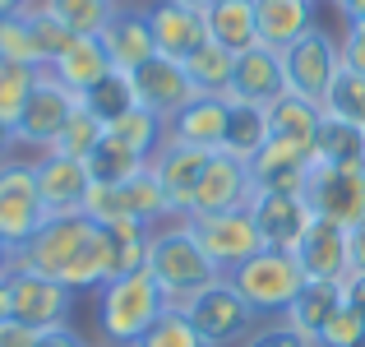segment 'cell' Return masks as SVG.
I'll use <instances>...</instances> for the list:
<instances>
[{"mask_svg": "<svg viewBox=\"0 0 365 347\" xmlns=\"http://www.w3.org/2000/svg\"><path fill=\"white\" fill-rule=\"evenodd\" d=\"M338 70H342V46H338V37L324 33L319 24H314L301 42H292L282 51L287 93H296V98H305V102H319V107H324V98H329Z\"/></svg>", "mask_w": 365, "mask_h": 347, "instance_id": "obj_6", "label": "cell"}, {"mask_svg": "<svg viewBox=\"0 0 365 347\" xmlns=\"http://www.w3.org/2000/svg\"><path fill=\"white\" fill-rule=\"evenodd\" d=\"M134 347H204V338L195 333V324H190V315L180 311V306H167L162 320L153 324Z\"/></svg>", "mask_w": 365, "mask_h": 347, "instance_id": "obj_40", "label": "cell"}, {"mask_svg": "<svg viewBox=\"0 0 365 347\" xmlns=\"http://www.w3.org/2000/svg\"><path fill=\"white\" fill-rule=\"evenodd\" d=\"M310 5H314V0H310Z\"/></svg>", "mask_w": 365, "mask_h": 347, "instance_id": "obj_56", "label": "cell"}, {"mask_svg": "<svg viewBox=\"0 0 365 347\" xmlns=\"http://www.w3.org/2000/svg\"><path fill=\"white\" fill-rule=\"evenodd\" d=\"M347 28H351V33H365V14H356V19H351Z\"/></svg>", "mask_w": 365, "mask_h": 347, "instance_id": "obj_55", "label": "cell"}, {"mask_svg": "<svg viewBox=\"0 0 365 347\" xmlns=\"http://www.w3.org/2000/svg\"><path fill=\"white\" fill-rule=\"evenodd\" d=\"M250 218L259 227L264 250H296L301 236L314 227V208L305 204V195H282V190H255L250 199Z\"/></svg>", "mask_w": 365, "mask_h": 347, "instance_id": "obj_13", "label": "cell"}, {"mask_svg": "<svg viewBox=\"0 0 365 347\" xmlns=\"http://www.w3.org/2000/svg\"><path fill=\"white\" fill-rule=\"evenodd\" d=\"M14 268H33L70 292H88L111 278L107 264V236L88 213H51L33 241L14 255Z\"/></svg>", "mask_w": 365, "mask_h": 347, "instance_id": "obj_1", "label": "cell"}, {"mask_svg": "<svg viewBox=\"0 0 365 347\" xmlns=\"http://www.w3.org/2000/svg\"><path fill=\"white\" fill-rule=\"evenodd\" d=\"M222 134H227V98H213V93L190 98L185 107L167 121V139L190 144V149H204V153L222 149Z\"/></svg>", "mask_w": 365, "mask_h": 347, "instance_id": "obj_22", "label": "cell"}, {"mask_svg": "<svg viewBox=\"0 0 365 347\" xmlns=\"http://www.w3.org/2000/svg\"><path fill=\"white\" fill-rule=\"evenodd\" d=\"M46 223V208H42V195H37V171L33 162H0V236H5V246L24 250L28 241L42 231Z\"/></svg>", "mask_w": 365, "mask_h": 347, "instance_id": "obj_8", "label": "cell"}, {"mask_svg": "<svg viewBox=\"0 0 365 347\" xmlns=\"http://www.w3.org/2000/svg\"><path fill=\"white\" fill-rule=\"evenodd\" d=\"M250 199H255V171H250V162H241V158H232V153L217 149V153H208V167H204V176H199L190 218L245 208Z\"/></svg>", "mask_w": 365, "mask_h": 347, "instance_id": "obj_14", "label": "cell"}, {"mask_svg": "<svg viewBox=\"0 0 365 347\" xmlns=\"http://www.w3.org/2000/svg\"><path fill=\"white\" fill-rule=\"evenodd\" d=\"M310 167H314V144L282 139V134H268V144L259 149V158L250 162L255 190H282V195H305Z\"/></svg>", "mask_w": 365, "mask_h": 347, "instance_id": "obj_16", "label": "cell"}, {"mask_svg": "<svg viewBox=\"0 0 365 347\" xmlns=\"http://www.w3.org/2000/svg\"><path fill=\"white\" fill-rule=\"evenodd\" d=\"M0 56L42 70V56H37V37H33V24H28V9H24V14H5V19H0Z\"/></svg>", "mask_w": 365, "mask_h": 347, "instance_id": "obj_41", "label": "cell"}, {"mask_svg": "<svg viewBox=\"0 0 365 347\" xmlns=\"http://www.w3.org/2000/svg\"><path fill=\"white\" fill-rule=\"evenodd\" d=\"M333 5H338L342 14H347V24H351L356 14H365V0H333Z\"/></svg>", "mask_w": 365, "mask_h": 347, "instance_id": "obj_52", "label": "cell"}, {"mask_svg": "<svg viewBox=\"0 0 365 347\" xmlns=\"http://www.w3.org/2000/svg\"><path fill=\"white\" fill-rule=\"evenodd\" d=\"M292 255H296V264H301V273L310 278V283H342V278L351 273L347 231L324 223V218H314V227L301 236V246H296Z\"/></svg>", "mask_w": 365, "mask_h": 347, "instance_id": "obj_19", "label": "cell"}, {"mask_svg": "<svg viewBox=\"0 0 365 347\" xmlns=\"http://www.w3.org/2000/svg\"><path fill=\"white\" fill-rule=\"evenodd\" d=\"M19 149V139H14V125L0 116V162H9V153Z\"/></svg>", "mask_w": 365, "mask_h": 347, "instance_id": "obj_50", "label": "cell"}, {"mask_svg": "<svg viewBox=\"0 0 365 347\" xmlns=\"http://www.w3.org/2000/svg\"><path fill=\"white\" fill-rule=\"evenodd\" d=\"M148 268H153V278L162 283V292L171 296V306H185L195 292H204L208 283L222 278V273H217V264L204 255V246L195 241V231H190L185 218L171 223V227H153Z\"/></svg>", "mask_w": 365, "mask_h": 347, "instance_id": "obj_3", "label": "cell"}, {"mask_svg": "<svg viewBox=\"0 0 365 347\" xmlns=\"http://www.w3.org/2000/svg\"><path fill=\"white\" fill-rule=\"evenodd\" d=\"M305 204L314 218L351 231L365 223V167H324L314 162L310 181H305Z\"/></svg>", "mask_w": 365, "mask_h": 347, "instance_id": "obj_10", "label": "cell"}, {"mask_svg": "<svg viewBox=\"0 0 365 347\" xmlns=\"http://www.w3.org/2000/svg\"><path fill=\"white\" fill-rule=\"evenodd\" d=\"M314 347H365V320L351 311V306H342V311L319 329Z\"/></svg>", "mask_w": 365, "mask_h": 347, "instance_id": "obj_43", "label": "cell"}, {"mask_svg": "<svg viewBox=\"0 0 365 347\" xmlns=\"http://www.w3.org/2000/svg\"><path fill=\"white\" fill-rule=\"evenodd\" d=\"M180 311L190 315L195 333L204 338V347H241L250 333L259 329V315L245 306V296L236 292L227 278L208 283L204 292H195Z\"/></svg>", "mask_w": 365, "mask_h": 347, "instance_id": "obj_5", "label": "cell"}, {"mask_svg": "<svg viewBox=\"0 0 365 347\" xmlns=\"http://www.w3.org/2000/svg\"><path fill=\"white\" fill-rule=\"evenodd\" d=\"M130 84H134L139 107H148L153 116H162V121H171L190 98H199V89L190 84L185 65L171 61V56H153V61H143L139 70H130Z\"/></svg>", "mask_w": 365, "mask_h": 347, "instance_id": "obj_17", "label": "cell"}, {"mask_svg": "<svg viewBox=\"0 0 365 347\" xmlns=\"http://www.w3.org/2000/svg\"><path fill=\"white\" fill-rule=\"evenodd\" d=\"M107 139L120 144V149H130V153H139V158H153V153L162 149V139H167V121L153 116L148 107H134V111H125L120 121L107 125Z\"/></svg>", "mask_w": 365, "mask_h": 347, "instance_id": "obj_34", "label": "cell"}, {"mask_svg": "<svg viewBox=\"0 0 365 347\" xmlns=\"http://www.w3.org/2000/svg\"><path fill=\"white\" fill-rule=\"evenodd\" d=\"M167 306H171V296L162 292L153 268L143 264L134 273H120V278L98 287V329L111 347H134L162 320Z\"/></svg>", "mask_w": 365, "mask_h": 347, "instance_id": "obj_2", "label": "cell"}, {"mask_svg": "<svg viewBox=\"0 0 365 347\" xmlns=\"http://www.w3.org/2000/svg\"><path fill=\"white\" fill-rule=\"evenodd\" d=\"M33 171H37V195H42L46 218L51 213H83V199L93 190L88 162L61 158V153H42L33 162Z\"/></svg>", "mask_w": 365, "mask_h": 347, "instance_id": "obj_18", "label": "cell"}, {"mask_svg": "<svg viewBox=\"0 0 365 347\" xmlns=\"http://www.w3.org/2000/svg\"><path fill=\"white\" fill-rule=\"evenodd\" d=\"M319 125H324V107H319V102H305V98H296V93H277V98L268 102V130L282 134V139L314 144Z\"/></svg>", "mask_w": 365, "mask_h": 347, "instance_id": "obj_30", "label": "cell"}, {"mask_svg": "<svg viewBox=\"0 0 365 347\" xmlns=\"http://www.w3.org/2000/svg\"><path fill=\"white\" fill-rule=\"evenodd\" d=\"M28 24H33V37H37V56H42V70H51L61 61V51L74 42V33L65 24H56L42 5H28Z\"/></svg>", "mask_w": 365, "mask_h": 347, "instance_id": "obj_42", "label": "cell"}, {"mask_svg": "<svg viewBox=\"0 0 365 347\" xmlns=\"http://www.w3.org/2000/svg\"><path fill=\"white\" fill-rule=\"evenodd\" d=\"M180 5H190V9H199V14H208V9H213L217 0H180Z\"/></svg>", "mask_w": 365, "mask_h": 347, "instance_id": "obj_54", "label": "cell"}, {"mask_svg": "<svg viewBox=\"0 0 365 347\" xmlns=\"http://www.w3.org/2000/svg\"><path fill=\"white\" fill-rule=\"evenodd\" d=\"M241 347H314V343H310V338H301L296 329H287V324L277 320V324H264V329H255Z\"/></svg>", "mask_w": 365, "mask_h": 347, "instance_id": "obj_44", "label": "cell"}, {"mask_svg": "<svg viewBox=\"0 0 365 347\" xmlns=\"http://www.w3.org/2000/svg\"><path fill=\"white\" fill-rule=\"evenodd\" d=\"M347 259H351V273H365V223L347 231Z\"/></svg>", "mask_w": 365, "mask_h": 347, "instance_id": "obj_49", "label": "cell"}, {"mask_svg": "<svg viewBox=\"0 0 365 347\" xmlns=\"http://www.w3.org/2000/svg\"><path fill=\"white\" fill-rule=\"evenodd\" d=\"M0 273H14V250L5 246V236H0Z\"/></svg>", "mask_w": 365, "mask_h": 347, "instance_id": "obj_53", "label": "cell"}, {"mask_svg": "<svg viewBox=\"0 0 365 347\" xmlns=\"http://www.w3.org/2000/svg\"><path fill=\"white\" fill-rule=\"evenodd\" d=\"M74 315V292L65 283L33 268H14L9 273V320L28 324V329H61Z\"/></svg>", "mask_w": 365, "mask_h": 347, "instance_id": "obj_11", "label": "cell"}, {"mask_svg": "<svg viewBox=\"0 0 365 347\" xmlns=\"http://www.w3.org/2000/svg\"><path fill=\"white\" fill-rule=\"evenodd\" d=\"M190 231H195V241L204 246V255L217 264V273H232V268H241L250 255H259L264 250V241H259V227L255 218H250V208H227V213H204V218H185Z\"/></svg>", "mask_w": 365, "mask_h": 347, "instance_id": "obj_12", "label": "cell"}, {"mask_svg": "<svg viewBox=\"0 0 365 347\" xmlns=\"http://www.w3.org/2000/svg\"><path fill=\"white\" fill-rule=\"evenodd\" d=\"M227 283L245 296V306L259 315V320H282L310 278L301 273V264H296L292 250H259V255H250L241 268L227 273Z\"/></svg>", "mask_w": 365, "mask_h": 347, "instance_id": "obj_4", "label": "cell"}, {"mask_svg": "<svg viewBox=\"0 0 365 347\" xmlns=\"http://www.w3.org/2000/svg\"><path fill=\"white\" fill-rule=\"evenodd\" d=\"M83 107H88L93 116H98L102 125H111V121H120L125 111H134V107H139V98H134V84H130V74L111 70L107 79H98L88 93H83Z\"/></svg>", "mask_w": 365, "mask_h": 347, "instance_id": "obj_35", "label": "cell"}, {"mask_svg": "<svg viewBox=\"0 0 365 347\" xmlns=\"http://www.w3.org/2000/svg\"><path fill=\"white\" fill-rule=\"evenodd\" d=\"M83 213L98 227H107V223L153 227L158 218H176L171 204H167V195H162V186L153 181V171H139L134 181H120V186H98V181H93L88 199H83Z\"/></svg>", "mask_w": 365, "mask_h": 347, "instance_id": "obj_7", "label": "cell"}, {"mask_svg": "<svg viewBox=\"0 0 365 347\" xmlns=\"http://www.w3.org/2000/svg\"><path fill=\"white\" fill-rule=\"evenodd\" d=\"M342 65L365 74V33H351L347 28V37H342Z\"/></svg>", "mask_w": 365, "mask_h": 347, "instance_id": "obj_46", "label": "cell"}, {"mask_svg": "<svg viewBox=\"0 0 365 347\" xmlns=\"http://www.w3.org/2000/svg\"><path fill=\"white\" fill-rule=\"evenodd\" d=\"M102 139H107V125H102L98 116L83 107V98H79V107L70 111V121H65V130H61V139H56L51 153H61V158H74V162H88L93 149H98Z\"/></svg>", "mask_w": 365, "mask_h": 347, "instance_id": "obj_36", "label": "cell"}, {"mask_svg": "<svg viewBox=\"0 0 365 347\" xmlns=\"http://www.w3.org/2000/svg\"><path fill=\"white\" fill-rule=\"evenodd\" d=\"M0 347H37V329H28L19 320H5L0 324Z\"/></svg>", "mask_w": 365, "mask_h": 347, "instance_id": "obj_45", "label": "cell"}, {"mask_svg": "<svg viewBox=\"0 0 365 347\" xmlns=\"http://www.w3.org/2000/svg\"><path fill=\"white\" fill-rule=\"evenodd\" d=\"M268 107H255V102H227V134H222V153L241 162H255L259 149L268 144Z\"/></svg>", "mask_w": 365, "mask_h": 347, "instance_id": "obj_28", "label": "cell"}, {"mask_svg": "<svg viewBox=\"0 0 365 347\" xmlns=\"http://www.w3.org/2000/svg\"><path fill=\"white\" fill-rule=\"evenodd\" d=\"M33 5H42L46 14L56 19V24H65L74 37H102V28L111 24V14H116V0H33Z\"/></svg>", "mask_w": 365, "mask_h": 347, "instance_id": "obj_33", "label": "cell"}, {"mask_svg": "<svg viewBox=\"0 0 365 347\" xmlns=\"http://www.w3.org/2000/svg\"><path fill=\"white\" fill-rule=\"evenodd\" d=\"M74 107H79V93H70V89H65V84L56 79L51 70H42L37 89L28 93L24 111H19V121H14V139H19V149L51 153Z\"/></svg>", "mask_w": 365, "mask_h": 347, "instance_id": "obj_9", "label": "cell"}, {"mask_svg": "<svg viewBox=\"0 0 365 347\" xmlns=\"http://www.w3.org/2000/svg\"><path fill=\"white\" fill-rule=\"evenodd\" d=\"M180 65H185L190 84H195L199 93H213V98H227V89H232V70H236V56L227 51V46H217V42H204V46H195V51H190Z\"/></svg>", "mask_w": 365, "mask_h": 347, "instance_id": "obj_32", "label": "cell"}, {"mask_svg": "<svg viewBox=\"0 0 365 347\" xmlns=\"http://www.w3.org/2000/svg\"><path fill=\"white\" fill-rule=\"evenodd\" d=\"M255 19H259V46L287 51L314 28V5L310 0H255Z\"/></svg>", "mask_w": 365, "mask_h": 347, "instance_id": "obj_24", "label": "cell"}, {"mask_svg": "<svg viewBox=\"0 0 365 347\" xmlns=\"http://www.w3.org/2000/svg\"><path fill=\"white\" fill-rule=\"evenodd\" d=\"M148 24H153L158 56H171V61H185L195 46L208 42L204 14L190 9V5H180V0H158V5H148Z\"/></svg>", "mask_w": 365, "mask_h": 347, "instance_id": "obj_20", "label": "cell"}, {"mask_svg": "<svg viewBox=\"0 0 365 347\" xmlns=\"http://www.w3.org/2000/svg\"><path fill=\"white\" fill-rule=\"evenodd\" d=\"M277 93H287V84H282V51L250 46V51L236 56L227 102H255V107H268Z\"/></svg>", "mask_w": 365, "mask_h": 347, "instance_id": "obj_21", "label": "cell"}, {"mask_svg": "<svg viewBox=\"0 0 365 347\" xmlns=\"http://www.w3.org/2000/svg\"><path fill=\"white\" fill-rule=\"evenodd\" d=\"M324 116L347 121V125H361V130H365V74L361 70H347V65L338 70L329 98H324Z\"/></svg>", "mask_w": 365, "mask_h": 347, "instance_id": "obj_38", "label": "cell"}, {"mask_svg": "<svg viewBox=\"0 0 365 347\" xmlns=\"http://www.w3.org/2000/svg\"><path fill=\"white\" fill-rule=\"evenodd\" d=\"M37 347H88V343H83L70 324H61V329H42L37 333Z\"/></svg>", "mask_w": 365, "mask_h": 347, "instance_id": "obj_48", "label": "cell"}, {"mask_svg": "<svg viewBox=\"0 0 365 347\" xmlns=\"http://www.w3.org/2000/svg\"><path fill=\"white\" fill-rule=\"evenodd\" d=\"M139 171H148V158H139V153L120 149V144H111V139H102L88 158V176L98 181V186H120V181H134Z\"/></svg>", "mask_w": 365, "mask_h": 347, "instance_id": "obj_37", "label": "cell"}, {"mask_svg": "<svg viewBox=\"0 0 365 347\" xmlns=\"http://www.w3.org/2000/svg\"><path fill=\"white\" fill-rule=\"evenodd\" d=\"M102 46H107L111 65L120 74L139 70L143 61L158 56V42H153V24H148V9H116L111 24L102 28Z\"/></svg>", "mask_w": 365, "mask_h": 347, "instance_id": "obj_23", "label": "cell"}, {"mask_svg": "<svg viewBox=\"0 0 365 347\" xmlns=\"http://www.w3.org/2000/svg\"><path fill=\"white\" fill-rule=\"evenodd\" d=\"M208 24V42L227 46L232 56L259 46V19H255V0H217L204 14Z\"/></svg>", "mask_w": 365, "mask_h": 347, "instance_id": "obj_26", "label": "cell"}, {"mask_svg": "<svg viewBox=\"0 0 365 347\" xmlns=\"http://www.w3.org/2000/svg\"><path fill=\"white\" fill-rule=\"evenodd\" d=\"M314 162H324V167H365V130L324 116L319 134H314Z\"/></svg>", "mask_w": 365, "mask_h": 347, "instance_id": "obj_29", "label": "cell"}, {"mask_svg": "<svg viewBox=\"0 0 365 347\" xmlns=\"http://www.w3.org/2000/svg\"><path fill=\"white\" fill-rule=\"evenodd\" d=\"M342 306H351V311L365 320V273H347V278H342Z\"/></svg>", "mask_w": 365, "mask_h": 347, "instance_id": "obj_47", "label": "cell"}, {"mask_svg": "<svg viewBox=\"0 0 365 347\" xmlns=\"http://www.w3.org/2000/svg\"><path fill=\"white\" fill-rule=\"evenodd\" d=\"M9 320V273H0V324Z\"/></svg>", "mask_w": 365, "mask_h": 347, "instance_id": "obj_51", "label": "cell"}, {"mask_svg": "<svg viewBox=\"0 0 365 347\" xmlns=\"http://www.w3.org/2000/svg\"><path fill=\"white\" fill-rule=\"evenodd\" d=\"M37 79H42V70H37V65H24V61L0 56V116H5L9 125L19 121V111H24L28 93L37 89Z\"/></svg>", "mask_w": 365, "mask_h": 347, "instance_id": "obj_39", "label": "cell"}, {"mask_svg": "<svg viewBox=\"0 0 365 347\" xmlns=\"http://www.w3.org/2000/svg\"><path fill=\"white\" fill-rule=\"evenodd\" d=\"M342 311V283H305L301 296L292 301V311L282 315L287 329H296L301 338H319V329Z\"/></svg>", "mask_w": 365, "mask_h": 347, "instance_id": "obj_27", "label": "cell"}, {"mask_svg": "<svg viewBox=\"0 0 365 347\" xmlns=\"http://www.w3.org/2000/svg\"><path fill=\"white\" fill-rule=\"evenodd\" d=\"M204 167H208V153L190 149V144H176V139H162V149L148 158L153 181L162 186V195H167V204H171L176 218H190V204H195Z\"/></svg>", "mask_w": 365, "mask_h": 347, "instance_id": "obj_15", "label": "cell"}, {"mask_svg": "<svg viewBox=\"0 0 365 347\" xmlns=\"http://www.w3.org/2000/svg\"><path fill=\"white\" fill-rule=\"evenodd\" d=\"M102 236H107V264H111V278L134 273V268L148 264L153 227H143V223H107V227H102ZM111 278H107V283H111Z\"/></svg>", "mask_w": 365, "mask_h": 347, "instance_id": "obj_31", "label": "cell"}, {"mask_svg": "<svg viewBox=\"0 0 365 347\" xmlns=\"http://www.w3.org/2000/svg\"><path fill=\"white\" fill-rule=\"evenodd\" d=\"M116 70L111 65V56H107V46H102V37H74L70 46L61 51V61L51 65V74L65 84L70 93H88L98 79H107V74Z\"/></svg>", "mask_w": 365, "mask_h": 347, "instance_id": "obj_25", "label": "cell"}]
</instances>
